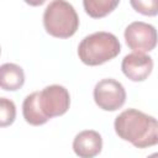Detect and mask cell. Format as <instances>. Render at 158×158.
Segmentation results:
<instances>
[{"mask_svg":"<svg viewBox=\"0 0 158 158\" xmlns=\"http://www.w3.org/2000/svg\"><path fill=\"white\" fill-rule=\"evenodd\" d=\"M120 0H83L85 12L93 19H101L112 12Z\"/></svg>","mask_w":158,"mask_h":158,"instance_id":"cell-11","label":"cell"},{"mask_svg":"<svg viewBox=\"0 0 158 158\" xmlns=\"http://www.w3.org/2000/svg\"><path fill=\"white\" fill-rule=\"evenodd\" d=\"M27 5H31V6H41L46 2V0H23Z\"/></svg>","mask_w":158,"mask_h":158,"instance_id":"cell-14","label":"cell"},{"mask_svg":"<svg viewBox=\"0 0 158 158\" xmlns=\"http://www.w3.org/2000/svg\"><path fill=\"white\" fill-rule=\"evenodd\" d=\"M121 44L118 38L105 31L94 32L81 40L78 46L79 59L90 67L101 65L118 56Z\"/></svg>","mask_w":158,"mask_h":158,"instance_id":"cell-2","label":"cell"},{"mask_svg":"<svg viewBox=\"0 0 158 158\" xmlns=\"http://www.w3.org/2000/svg\"><path fill=\"white\" fill-rule=\"evenodd\" d=\"M116 135L136 148L158 144V120L136 109L122 111L114 122Z\"/></svg>","mask_w":158,"mask_h":158,"instance_id":"cell-1","label":"cell"},{"mask_svg":"<svg viewBox=\"0 0 158 158\" xmlns=\"http://www.w3.org/2000/svg\"><path fill=\"white\" fill-rule=\"evenodd\" d=\"M130 4L135 11L144 16L158 15V0H130Z\"/></svg>","mask_w":158,"mask_h":158,"instance_id":"cell-13","label":"cell"},{"mask_svg":"<svg viewBox=\"0 0 158 158\" xmlns=\"http://www.w3.org/2000/svg\"><path fill=\"white\" fill-rule=\"evenodd\" d=\"M102 149L101 135L94 130L79 132L73 141V151L80 158H93Z\"/></svg>","mask_w":158,"mask_h":158,"instance_id":"cell-8","label":"cell"},{"mask_svg":"<svg viewBox=\"0 0 158 158\" xmlns=\"http://www.w3.org/2000/svg\"><path fill=\"white\" fill-rule=\"evenodd\" d=\"M123 36L127 47L133 52H151L158 43V32L156 27L142 21L131 22L126 27Z\"/></svg>","mask_w":158,"mask_h":158,"instance_id":"cell-6","label":"cell"},{"mask_svg":"<svg viewBox=\"0 0 158 158\" xmlns=\"http://www.w3.org/2000/svg\"><path fill=\"white\" fill-rule=\"evenodd\" d=\"M121 69L130 80L143 81L151 75L153 70V59L146 53L133 52L123 57Z\"/></svg>","mask_w":158,"mask_h":158,"instance_id":"cell-7","label":"cell"},{"mask_svg":"<svg viewBox=\"0 0 158 158\" xmlns=\"http://www.w3.org/2000/svg\"><path fill=\"white\" fill-rule=\"evenodd\" d=\"M93 95L95 104L104 111H116L121 109L126 101V90L123 85L112 78L98 81L94 86Z\"/></svg>","mask_w":158,"mask_h":158,"instance_id":"cell-5","label":"cell"},{"mask_svg":"<svg viewBox=\"0 0 158 158\" xmlns=\"http://www.w3.org/2000/svg\"><path fill=\"white\" fill-rule=\"evenodd\" d=\"M37 101L42 116L48 121L53 117L62 116L68 111L70 95L63 85L53 84L37 91Z\"/></svg>","mask_w":158,"mask_h":158,"instance_id":"cell-4","label":"cell"},{"mask_svg":"<svg viewBox=\"0 0 158 158\" xmlns=\"http://www.w3.org/2000/svg\"><path fill=\"white\" fill-rule=\"evenodd\" d=\"M43 26L53 37L69 38L79 27V17L67 0H52L43 12Z\"/></svg>","mask_w":158,"mask_h":158,"instance_id":"cell-3","label":"cell"},{"mask_svg":"<svg viewBox=\"0 0 158 158\" xmlns=\"http://www.w3.org/2000/svg\"><path fill=\"white\" fill-rule=\"evenodd\" d=\"M23 69L15 63H4L0 67V85L2 90L16 91L23 86Z\"/></svg>","mask_w":158,"mask_h":158,"instance_id":"cell-9","label":"cell"},{"mask_svg":"<svg viewBox=\"0 0 158 158\" xmlns=\"http://www.w3.org/2000/svg\"><path fill=\"white\" fill-rule=\"evenodd\" d=\"M22 115L27 123L32 126H41L47 122V120L42 116L38 101H37V91L27 95L22 104Z\"/></svg>","mask_w":158,"mask_h":158,"instance_id":"cell-10","label":"cell"},{"mask_svg":"<svg viewBox=\"0 0 158 158\" xmlns=\"http://www.w3.org/2000/svg\"><path fill=\"white\" fill-rule=\"evenodd\" d=\"M16 118V106L12 100L7 98L0 99V126L6 127L14 123Z\"/></svg>","mask_w":158,"mask_h":158,"instance_id":"cell-12","label":"cell"}]
</instances>
